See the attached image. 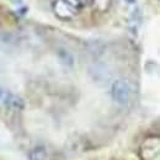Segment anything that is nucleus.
<instances>
[{
    "mask_svg": "<svg viewBox=\"0 0 160 160\" xmlns=\"http://www.w3.org/2000/svg\"><path fill=\"white\" fill-rule=\"evenodd\" d=\"M140 157L143 160H159L160 159V147L159 138L152 137L148 138L140 148Z\"/></svg>",
    "mask_w": 160,
    "mask_h": 160,
    "instance_id": "obj_2",
    "label": "nucleus"
},
{
    "mask_svg": "<svg viewBox=\"0 0 160 160\" xmlns=\"http://www.w3.org/2000/svg\"><path fill=\"white\" fill-rule=\"evenodd\" d=\"M30 160H53L46 148L37 147L30 153Z\"/></svg>",
    "mask_w": 160,
    "mask_h": 160,
    "instance_id": "obj_4",
    "label": "nucleus"
},
{
    "mask_svg": "<svg viewBox=\"0 0 160 160\" xmlns=\"http://www.w3.org/2000/svg\"><path fill=\"white\" fill-rule=\"evenodd\" d=\"M2 98V89H1V86H0V99Z\"/></svg>",
    "mask_w": 160,
    "mask_h": 160,
    "instance_id": "obj_7",
    "label": "nucleus"
},
{
    "mask_svg": "<svg viewBox=\"0 0 160 160\" xmlns=\"http://www.w3.org/2000/svg\"><path fill=\"white\" fill-rule=\"evenodd\" d=\"M126 1H127L128 4H134V2H136V0H126Z\"/></svg>",
    "mask_w": 160,
    "mask_h": 160,
    "instance_id": "obj_6",
    "label": "nucleus"
},
{
    "mask_svg": "<svg viewBox=\"0 0 160 160\" xmlns=\"http://www.w3.org/2000/svg\"><path fill=\"white\" fill-rule=\"evenodd\" d=\"M112 99L118 105H128L132 99V86L126 79H118L112 84L111 88Z\"/></svg>",
    "mask_w": 160,
    "mask_h": 160,
    "instance_id": "obj_1",
    "label": "nucleus"
},
{
    "mask_svg": "<svg viewBox=\"0 0 160 160\" xmlns=\"http://www.w3.org/2000/svg\"><path fill=\"white\" fill-rule=\"evenodd\" d=\"M5 102H6L10 107H12V108H22V107H23V101L21 100L19 96L12 95V94H9V95H8Z\"/></svg>",
    "mask_w": 160,
    "mask_h": 160,
    "instance_id": "obj_5",
    "label": "nucleus"
},
{
    "mask_svg": "<svg viewBox=\"0 0 160 160\" xmlns=\"http://www.w3.org/2000/svg\"><path fill=\"white\" fill-rule=\"evenodd\" d=\"M53 10L56 12V15L60 19H72L75 15V11L73 9V6L65 1V0H56L53 4Z\"/></svg>",
    "mask_w": 160,
    "mask_h": 160,
    "instance_id": "obj_3",
    "label": "nucleus"
}]
</instances>
